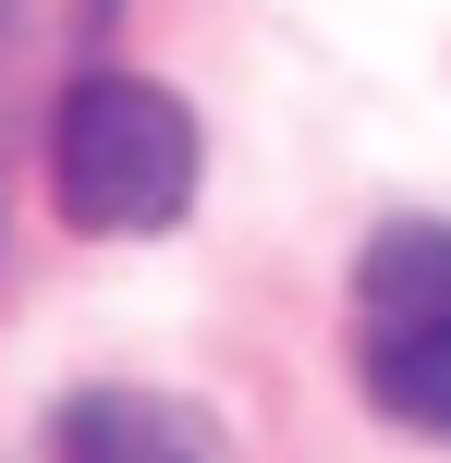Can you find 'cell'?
Returning a JSON list of instances; mask_svg holds the SVG:
<instances>
[{
  "instance_id": "1",
  "label": "cell",
  "mask_w": 451,
  "mask_h": 463,
  "mask_svg": "<svg viewBox=\"0 0 451 463\" xmlns=\"http://www.w3.org/2000/svg\"><path fill=\"white\" fill-rule=\"evenodd\" d=\"M208 184V135L146 73H73L49 110V195L73 232H171Z\"/></svg>"
},
{
  "instance_id": "2",
  "label": "cell",
  "mask_w": 451,
  "mask_h": 463,
  "mask_svg": "<svg viewBox=\"0 0 451 463\" xmlns=\"http://www.w3.org/2000/svg\"><path fill=\"white\" fill-rule=\"evenodd\" d=\"M366 402L415 439H451V220H379L354 256Z\"/></svg>"
},
{
  "instance_id": "3",
  "label": "cell",
  "mask_w": 451,
  "mask_h": 463,
  "mask_svg": "<svg viewBox=\"0 0 451 463\" xmlns=\"http://www.w3.org/2000/svg\"><path fill=\"white\" fill-rule=\"evenodd\" d=\"M49 463H220V427L171 391L110 378V391H73L49 415Z\"/></svg>"
}]
</instances>
